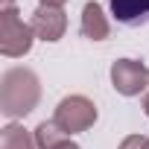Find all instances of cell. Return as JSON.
<instances>
[{
  "instance_id": "cell-1",
  "label": "cell",
  "mask_w": 149,
  "mask_h": 149,
  "mask_svg": "<svg viewBox=\"0 0 149 149\" xmlns=\"http://www.w3.org/2000/svg\"><path fill=\"white\" fill-rule=\"evenodd\" d=\"M41 88L38 76L26 67H15L3 73V85H0V108L6 117H24L38 105Z\"/></svg>"
},
{
  "instance_id": "cell-2",
  "label": "cell",
  "mask_w": 149,
  "mask_h": 149,
  "mask_svg": "<svg viewBox=\"0 0 149 149\" xmlns=\"http://www.w3.org/2000/svg\"><path fill=\"white\" fill-rule=\"evenodd\" d=\"M32 26L24 24V18L18 15L15 6H3L0 12V53L9 56V58H18V56H26L29 47H32Z\"/></svg>"
},
{
  "instance_id": "cell-3",
  "label": "cell",
  "mask_w": 149,
  "mask_h": 149,
  "mask_svg": "<svg viewBox=\"0 0 149 149\" xmlns=\"http://www.w3.org/2000/svg\"><path fill=\"white\" fill-rule=\"evenodd\" d=\"M67 134H76V132H85L97 123V105L88 100V97H64L56 108V117H53Z\"/></svg>"
},
{
  "instance_id": "cell-4",
  "label": "cell",
  "mask_w": 149,
  "mask_h": 149,
  "mask_svg": "<svg viewBox=\"0 0 149 149\" xmlns=\"http://www.w3.org/2000/svg\"><path fill=\"white\" fill-rule=\"evenodd\" d=\"M111 85L123 97H137L149 85V67L137 58H117L111 64Z\"/></svg>"
},
{
  "instance_id": "cell-5",
  "label": "cell",
  "mask_w": 149,
  "mask_h": 149,
  "mask_svg": "<svg viewBox=\"0 0 149 149\" xmlns=\"http://www.w3.org/2000/svg\"><path fill=\"white\" fill-rule=\"evenodd\" d=\"M29 26H32V32H35L41 41H58V38L64 35V29H67V18H64V12L56 9V6H38V9L32 12Z\"/></svg>"
},
{
  "instance_id": "cell-6",
  "label": "cell",
  "mask_w": 149,
  "mask_h": 149,
  "mask_svg": "<svg viewBox=\"0 0 149 149\" xmlns=\"http://www.w3.org/2000/svg\"><path fill=\"white\" fill-rule=\"evenodd\" d=\"M79 32H82L85 38H91V41H102V38H108L111 24H108V18L102 15V6H100V3H94V0H91V3H85Z\"/></svg>"
},
{
  "instance_id": "cell-7",
  "label": "cell",
  "mask_w": 149,
  "mask_h": 149,
  "mask_svg": "<svg viewBox=\"0 0 149 149\" xmlns=\"http://www.w3.org/2000/svg\"><path fill=\"white\" fill-rule=\"evenodd\" d=\"M111 15L126 26L149 24V0H111Z\"/></svg>"
},
{
  "instance_id": "cell-8",
  "label": "cell",
  "mask_w": 149,
  "mask_h": 149,
  "mask_svg": "<svg viewBox=\"0 0 149 149\" xmlns=\"http://www.w3.org/2000/svg\"><path fill=\"white\" fill-rule=\"evenodd\" d=\"M35 134H29L18 123H6L0 129V149H35Z\"/></svg>"
},
{
  "instance_id": "cell-9",
  "label": "cell",
  "mask_w": 149,
  "mask_h": 149,
  "mask_svg": "<svg viewBox=\"0 0 149 149\" xmlns=\"http://www.w3.org/2000/svg\"><path fill=\"white\" fill-rule=\"evenodd\" d=\"M67 140V132L56 123V120H44L38 129H35V143L41 146V149H56L58 143H64Z\"/></svg>"
},
{
  "instance_id": "cell-10",
  "label": "cell",
  "mask_w": 149,
  "mask_h": 149,
  "mask_svg": "<svg viewBox=\"0 0 149 149\" xmlns=\"http://www.w3.org/2000/svg\"><path fill=\"white\" fill-rule=\"evenodd\" d=\"M120 149H149V137L146 134H129L120 143Z\"/></svg>"
},
{
  "instance_id": "cell-11",
  "label": "cell",
  "mask_w": 149,
  "mask_h": 149,
  "mask_svg": "<svg viewBox=\"0 0 149 149\" xmlns=\"http://www.w3.org/2000/svg\"><path fill=\"white\" fill-rule=\"evenodd\" d=\"M38 3H41V6H56V9H61L67 0H38Z\"/></svg>"
},
{
  "instance_id": "cell-12",
  "label": "cell",
  "mask_w": 149,
  "mask_h": 149,
  "mask_svg": "<svg viewBox=\"0 0 149 149\" xmlns=\"http://www.w3.org/2000/svg\"><path fill=\"white\" fill-rule=\"evenodd\" d=\"M56 149H82V146H79V143H73V140H64V143H58Z\"/></svg>"
},
{
  "instance_id": "cell-13",
  "label": "cell",
  "mask_w": 149,
  "mask_h": 149,
  "mask_svg": "<svg viewBox=\"0 0 149 149\" xmlns=\"http://www.w3.org/2000/svg\"><path fill=\"white\" fill-rule=\"evenodd\" d=\"M143 111H146V117H149V94H146V100H143Z\"/></svg>"
},
{
  "instance_id": "cell-14",
  "label": "cell",
  "mask_w": 149,
  "mask_h": 149,
  "mask_svg": "<svg viewBox=\"0 0 149 149\" xmlns=\"http://www.w3.org/2000/svg\"><path fill=\"white\" fill-rule=\"evenodd\" d=\"M6 6H12V0H6Z\"/></svg>"
}]
</instances>
